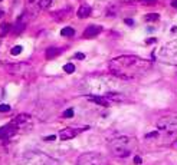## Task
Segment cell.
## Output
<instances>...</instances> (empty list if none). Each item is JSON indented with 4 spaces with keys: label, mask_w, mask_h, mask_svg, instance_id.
I'll return each instance as SVG.
<instances>
[{
    "label": "cell",
    "mask_w": 177,
    "mask_h": 165,
    "mask_svg": "<svg viewBox=\"0 0 177 165\" xmlns=\"http://www.w3.org/2000/svg\"><path fill=\"white\" fill-rule=\"evenodd\" d=\"M55 138H56L55 135H51V136H46V138H45V141H53Z\"/></svg>",
    "instance_id": "29"
},
{
    "label": "cell",
    "mask_w": 177,
    "mask_h": 165,
    "mask_svg": "<svg viewBox=\"0 0 177 165\" xmlns=\"http://www.w3.org/2000/svg\"><path fill=\"white\" fill-rule=\"evenodd\" d=\"M75 58H76V59H84V58H85V55H84V53H76V55H75Z\"/></svg>",
    "instance_id": "28"
},
{
    "label": "cell",
    "mask_w": 177,
    "mask_h": 165,
    "mask_svg": "<svg viewBox=\"0 0 177 165\" xmlns=\"http://www.w3.org/2000/svg\"><path fill=\"white\" fill-rule=\"evenodd\" d=\"M29 70H30V66L28 65V63H25V62L7 66V72H9L10 75H25V73L29 72Z\"/></svg>",
    "instance_id": "8"
},
{
    "label": "cell",
    "mask_w": 177,
    "mask_h": 165,
    "mask_svg": "<svg viewBox=\"0 0 177 165\" xmlns=\"http://www.w3.org/2000/svg\"><path fill=\"white\" fill-rule=\"evenodd\" d=\"M88 100L91 102H94V103H97V105H101V106H108V99H105L104 96H98V95H88L87 96Z\"/></svg>",
    "instance_id": "12"
},
{
    "label": "cell",
    "mask_w": 177,
    "mask_h": 165,
    "mask_svg": "<svg viewBox=\"0 0 177 165\" xmlns=\"http://www.w3.org/2000/svg\"><path fill=\"white\" fill-rule=\"evenodd\" d=\"M63 70L66 73H72V72H75V66L72 65V63H66V65L63 66Z\"/></svg>",
    "instance_id": "21"
},
{
    "label": "cell",
    "mask_w": 177,
    "mask_h": 165,
    "mask_svg": "<svg viewBox=\"0 0 177 165\" xmlns=\"http://www.w3.org/2000/svg\"><path fill=\"white\" fill-rule=\"evenodd\" d=\"M78 132L76 129H73V128H65V129H62V131L59 132V138L62 139V141H68V139H72V138H75L76 135H78Z\"/></svg>",
    "instance_id": "11"
},
{
    "label": "cell",
    "mask_w": 177,
    "mask_h": 165,
    "mask_svg": "<svg viewBox=\"0 0 177 165\" xmlns=\"http://www.w3.org/2000/svg\"><path fill=\"white\" fill-rule=\"evenodd\" d=\"M141 3H144V4H156L157 0H141Z\"/></svg>",
    "instance_id": "26"
},
{
    "label": "cell",
    "mask_w": 177,
    "mask_h": 165,
    "mask_svg": "<svg viewBox=\"0 0 177 165\" xmlns=\"http://www.w3.org/2000/svg\"><path fill=\"white\" fill-rule=\"evenodd\" d=\"M145 20H148V22H153V20H159V15H157V13H151V15H147V16H145Z\"/></svg>",
    "instance_id": "23"
},
{
    "label": "cell",
    "mask_w": 177,
    "mask_h": 165,
    "mask_svg": "<svg viewBox=\"0 0 177 165\" xmlns=\"http://www.w3.org/2000/svg\"><path fill=\"white\" fill-rule=\"evenodd\" d=\"M73 29L72 27H63L62 30H61V34L62 36H73Z\"/></svg>",
    "instance_id": "19"
},
{
    "label": "cell",
    "mask_w": 177,
    "mask_h": 165,
    "mask_svg": "<svg viewBox=\"0 0 177 165\" xmlns=\"http://www.w3.org/2000/svg\"><path fill=\"white\" fill-rule=\"evenodd\" d=\"M151 62L134 55H123L109 62V70L112 75L121 79H135L142 76L147 70H150Z\"/></svg>",
    "instance_id": "1"
},
{
    "label": "cell",
    "mask_w": 177,
    "mask_h": 165,
    "mask_svg": "<svg viewBox=\"0 0 177 165\" xmlns=\"http://www.w3.org/2000/svg\"><path fill=\"white\" fill-rule=\"evenodd\" d=\"M3 16V12H1V10H0V17Z\"/></svg>",
    "instance_id": "33"
},
{
    "label": "cell",
    "mask_w": 177,
    "mask_h": 165,
    "mask_svg": "<svg viewBox=\"0 0 177 165\" xmlns=\"http://www.w3.org/2000/svg\"><path fill=\"white\" fill-rule=\"evenodd\" d=\"M91 12H92V9H91L89 4H81V7L78 9L76 15H78L79 19H85V17H88L91 15Z\"/></svg>",
    "instance_id": "13"
},
{
    "label": "cell",
    "mask_w": 177,
    "mask_h": 165,
    "mask_svg": "<svg viewBox=\"0 0 177 165\" xmlns=\"http://www.w3.org/2000/svg\"><path fill=\"white\" fill-rule=\"evenodd\" d=\"M69 12L71 10H63V12H59V13H55V19L56 20H62V19H65V15H69Z\"/></svg>",
    "instance_id": "20"
},
{
    "label": "cell",
    "mask_w": 177,
    "mask_h": 165,
    "mask_svg": "<svg viewBox=\"0 0 177 165\" xmlns=\"http://www.w3.org/2000/svg\"><path fill=\"white\" fill-rule=\"evenodd\" d=\"M16 132H18V128H16V126L10 122L9 125H6V126H1V128H0V138H1V139H7V138L13 136Z\"/></svg>",
    "instance_id": "9"
},
{
    "label": "cell",
    "mask_w": 177,
    "mask_h": 165,
    "mask_svg": "<svg viewBox=\"0 0 177 165\" xmlns=\"http://www.w3.org/2000/svg\"><path fill=\"white\" fill-rule=\"evenodd\" d=\"M157 128L160 132L174 136L177 135V116L176 115H169V116H163L157 121Z\"/></svg>",
    "instance_id": "5"
},
{
    "label": "cell",
    "mask_w": 177,
    "mask_h": 165,
    "mask_svg": "<svg viewBox=\"0 0 177 165\" xmlns=\"http://www.w3.org/2000/svg\"><path fill=\"white\" fill-rule=\"evenodd\" d=\"M9 111H10V106L9 105H6V103L0 105V112H9Z\"/></svg>",
    "instance_id": "24"
},
{
    "label": "cell",
    "mask_w": 177,
    "mask_h": 165,
    "mask_svg": "<svg viewBox=\"0 0 177 165\" xmlns=\"http://www.w3.org/2000/svg\"><path fill=\"white\" fill-rule=\"evenodd\" d=\"M22 46H15V48H12V50H10V53L13 55V56H18V55H20V52H22Z\"/></svg>",
    "instance_id": "22"
},
{
    "label": "cell",
    "mask_w": 177,
    "mask_h": 165,
    "mask_svg": "<svg viewBox=\"0 0 177 165\" xmlns=\"http://www.w3.org/2000/svg\"><path fill=\"white\" fill-rule=\"evenodd\" d=\"M78 165H106V159L99 154H85L78 159Z\"/></svg>",
    "instance_id": "6"
},
{
    "label": "cell",
    "mask_w": 177,
    "mask_h": 165,
    "mask_svg": "<svg viewBox=\"0 0 177 165\" xmlns=\"http://www.w3.org/2000/svg\"><path fill=\"white\" fill-rule=\"evenodd\" d=\"M63 116H65V118H72V116H73V111H72V109H66V111L63 112Z\"/></svg>",
    "instance_id": "25"
},
{
    "label": "cell",
    "mask_w": 177,
    "mask_h": 165,
    "mask_svg": "<svg viewBox=\"0 0 177 165\" xmlns=\"http://www.w3.org/2000/svg\"><path fill=\"white\" fill-rule=\"evenodd\" d=\"M12 27H13V26H10L9 23H3V25H1V30H0V37L6 36L9 30H12Z\"/></svg>",
    "instance_id": "17"
},
{
    "label": "cell",
    "mask_w": 177,
    "mask_h": 165,
    "mask_svg": "<svg viewBox=\"0 0 177 165\" xmlns=\"http://www.w3.org/2000/svg\"><path fill=\"white\" fill-rule=\"evenodd\" d=\"M20 165H59V162L46 154L30 151V152H25L22 155Z\"/></svg>",
    "instance_id": "3"
},
{
    "label": "cell",
    "mask_w": 177,
    "mask_h": 165,
    "mask_svg": "<svg viewBox=\"0 0 177 165\" xmlns=\"http://www.w3.org/2000/svg\"><path fill=\"white\" fill-rule=\"evenodd\" d=\"M108 149L114 157L118 158H127L137 149V139L128 135H121L109 141Z\"/></svg>",
    "instance_id": "2"
},
{
    "label": "cell",
    "mask_w": 177,
    "mask_h": 165,
    "mask_svg": "<svg viewBox=\"0 0 177 165\" xmlns=\"http://www.w3.org/2000/svg\"><path fill=\"white\" fill-rule=\"evenodd\" d=\"M59 53H61V50L58 49V48H49V49L46 50L45 56H46V59H53V58L58 56Z\"/></svg>",
    "instance_id": "16"
},
{
    "label": "cell",
    "mask_w": 177,
    "mask_h": 165,
    "mask_svg": "<svg viewBox=\"0 0 177 165\" xmlns=\"http://www.w3.org/2000/svg\"><path fill=\"white\" fill-rule=\"evenodd\" d=\"M30 121H32L30 115H28V114H22V115L16 116V118L12 121V124L18 128V131H20V129L30 128Z\"/></svg>",
    "instance_id": "7"
},
{
    "label": "cell",
    "mask_w": 177,
    "mask_h": 165,
    "mask_svg": "<svg viewBox=\"0 0 177 165\" xmlns=\"http://www.w3.org/2000/svg\"><path fill=\"white\" fill-rule=\"evenodd\" d=\"M52 4V0H40L39 1V7L43 10V9H48L49 6Z\"/></svg>",
    "instance_id": "18"
},
{
    "label": "cell",
    "mask_w": 177,
    "mask_h": 165,
    "mask_svg": "<svg viewBox=\"0 0 177 165\" xmlns=\"http://www.w3.org/2000/svg\"><path fill=\"white\" fill-rule=\"evenodd\" d=\"M101 26H97V25H91L88 26L87 29H85V32H84V37L85 39H92V37H95V36H98L99 33H101Z\"/></svg>",
    "instance_id": "10"
},
{
    "label": "cell",
    "mask_w": 177,
    "mask_h": 165,
    "mask_svg": "<svg viewBox=\"0 0 177 165\" xmlns=\"http://www.w3.org/2000/svg\"><path fill=\"white\" fill-rule=\"evenodd\" d=\"M0 1H1V0H0Z\"/></svg>",
    "instance_id": "34"
},
{
    "label": "cell",
    "mask_w": 177,
    "mask_h": 165,
    "mask_svg": "<svg viewBox=\"0 0 177 165\" xmlns=\"http://www.w3.org/2000/svg\"><path fill=\"white\" fill-rule=\"evenodd\" d=\"M125 23H127V25H130V26H133V25H134V22H133L131 19H125Z\"/></svg>",
    "instance_id": "30"
},
{
    "label": "cell",
    "mask_w": 177,
    "mask_h": 165,
    "mask_svg": "<svg viewBox=\"0 0 177 165\" xmlns=\"http://www.w3.org/2000/svg\"><path fill=\"white\" fill-rule=\"evenodd\" d=\"M171 6H173L174 9H177V0H173V1H171Z\"/></svg>",
    "instance_id": "31"
},
{
    "label": "cell",
    "mask_w": 177,
    "mask_h": 165,
    "mask_svg": "<svg viewBox=\"0 0 177 165\" xmlns=\"http://www.w3.org/2000/svg\"><path fill=\"white\" fill-rule=\"evenodd\" d=\"M134 162H135V164H141V162H142V159L140 158V157H138V155H137V157L134 158Z\"/></svg>",
    "instance_id": "27"
},
{
    "label": "cell",
    "mask_w": 177,
    "mask_h": 165,
    "mask_svg": "<svg viewBox=\"0 0 177 165\" xmlns=\"http://www.w3.org/2000/svg\"><path fill=\"white\" fill-rule=\"evenodd\" d=\"M104 98L108 100H125V96L121 93H115V92H105Z\"/></svg>",
    "instance_id": "15"
},
{
    "label": "cell",
    "mask_w": 177,
    "mask_h": 165,
    "mask_svg": "<svg viewBox=\"0 0 177 165\" xmlns=\"http://www.w3.org/2000/svg\"><path fill=\"white\" fill-rule=\"evenodd\" d=\"M159 59L167 65L177 66V39L169 42L159 50Z\"/></svg>",
    "instance_id": "4"
},
{
    "label": "cell",
    "mask_w": 177,
    "mask_h": 165,
    "mask_svg": "<svg viewBox=\"0 0 177 165\" xmlns=\"http://www.w3.org/2000/svg\"><path fill=\"white\" fill-rule=\"evenodd\" d=\"M23 29H25V22H23V15H22V16L16 20L15 26L12 27V32L15 33V34H19V33L23 32Z\"/></svg>",
    "instance_id": "14"
},
{
    "label": "cell",
    "mask_w": 177,
    "mask_h": 165,
    "mask_svg": "<svg viewBox=\"0 0 177 165\" xmlns=\"http://www.w3.org/2000/svg\"><path fill=\"white\" fill-rule=\"evenodd\" d=\"M33 1H36V0H28V3H33Z\"/></svg>",
    "instance_id": "32"
}]
</instances>
